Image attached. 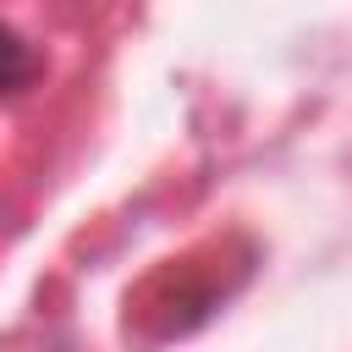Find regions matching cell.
Here are the masks:
<instances>
[{
	"label": "cell",
	"mask_w": 352,
	"mask_h": 352,
	"mask_svg": "<svg viewBox=\"0 0 352 352\" xmlns=\"http://www.w3.org/2000/svg\"><path fill=\"white\" fill-rule=\"evenodd\" d=\"M38 72H44V60H38V50L11 28V22H0V99H16V94H28L33 82H38Z\"/></svg>",
	"instance_id": "1"
}]
</instances>
